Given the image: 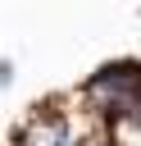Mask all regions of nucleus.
I'll use <instances>...</instances> for the list:
<instances>
[{
	"mask_svg": "<svg viewBox=\"0 0 141 146\" xmlns=\"http://www.w3.org/2000/svg\"><path fill=\"white\" fill-rule=\"evenodd\" d=\"M82 96L100 114H109V119H132L136 105H141V59H109V64H100L86 78Z\"/></svg>",
	"mask_w": 141,
	"mask_h": 146,
	"instance_id": "f257e3e1",
	"label": "nucleus"
},
{
	"mask_svg": "<svg viewBox=\"0 0 141 146\" xmlns=\"http://www.w3.org/2000/svg\"><path fill=\"white\" fill-rule=\"evenodd\" d=\"M132 123H136V128H141V105H136V114H132Z\"/></svg>",
	"mask_w": 141,
	"mask_h": 146,
	"instance_id": "7ed1b4c3",
	"label": "nucleus"
},
{
	"mask_svg": "<svg viewBox=\"0 0 141 146\" xmlns=\"http://www.w3.org/2000/svg\"><path fill=\"white\" fill-rule=\"evenodd\" d=\"M14 146H73L68 141V119L55 105H36L23 119V128L14 132Z\"/></svg>",
	"mask_w": 141,
	"mask_h": 146,
	"instance_id": "f03ea898",
	"label": "nucleus"
}]
</instances>
